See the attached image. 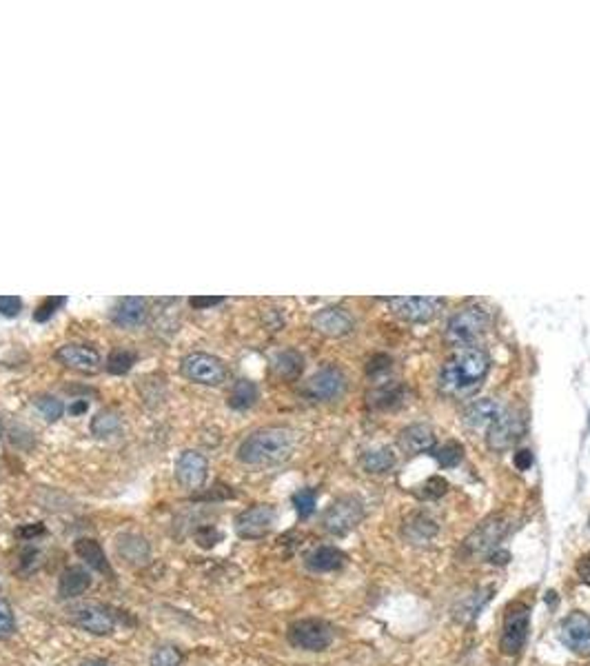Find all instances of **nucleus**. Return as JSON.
Wrapping results in <instances>:
<instances>
[{"mask_svg":"<svg viewBox=\"0 0 590 666\" xmlns=\"http://www.w3.org/2000/svg\"><path fill=\"white\" fill-rule=\"evenodd\" d=\"M65 303H67V298H62V296H51V298H45L41 303V306L33 311V320H36V323H47V320H50L51 315H54Z\"/></svg>","mask_w":590,"mask_h":666,"instance_id":"obj_35","label":"nucleus"},{"mask_svg":"<svg viewBox=\"0 0 590 666\" xmlns=\"http://www.w3.org/2000/svg\"><path fill=\"white\" fill-rule=\"evenodd\" d=\"M400 318L409 320V323H426V320L433 318L440 309H442L444 300L442 298H391L388 300Z\"/></svg>","mask_w":590,"mask_h":666,"instance_id":"obj_15","label":"nucleus"},{"mask_svg":"<svg viewBox=\"0 0 590 666\" xmlns=\"http://www.w3.org/2000/svg\"><path fill=\"white\" fill-rule=\"evenodd\" d=\"M362 517L364 502L358 496H342L324 511L322 526L326 534L342 538V535H347L349 531H353L362 522Z\"/></svg>","mask_w":590,"mask_h":666,"instance_id":"obj_6","label":"nucleus"},{"mask_svg":"<svg viewBox=\"0 0 590 666\" xmlns=\"http://www.w3.org/2000/svg\"><path fill=\"white\" fill-rule=\"evenodd\" d=\"M531 629V608L526 602H511L504 611L500 651L504 655H517L526 644Z\"/></svg>","mask_w":590,"mask_h":666,"instance_id":"obj_4","label":"nucleus"},{"mask_svg":"<svg viewBox=\"0 0 590 666\" xmlns=\"http://www.w3.org/2000/svg\"><path fill=\"white\" fill-rule=\"evenodd\" d=\"M302 369H304V358L297 351H294V349L277 353L276 360H273V371H276V376L282 378V380H295L302 373Z\"/></svg>","mask_w":590,"mask_h":666,"instance_id":"obj_27","label":"nucleus"},{"mask_svg":"<svg viewBox=\"0 0 590 666\" xmlns=\"http://www.w3.org/2000/svg\"><path fill=\"white\" fill-rule=\"evenodd\" d=\"M295 433L286 426H265L253 431L238 447V460L249 467H273L291 458Z\"/></svg>","mask_w":590,"mask_h":666,"instance_id":"obj_2","label":"nucleus"},{"mask_svg":"<svg viewBox=\"0 0 590 666\" xmlns=\"http://www.w3.org/2000/svg\"><path fill=\"white\" fill-rule=\"evenodd\" d=\"M491 358L484 349L479 347H464L449 358L440 373V389L446 396L453 397H468L482 387L486 378Z\"/></svg>","mask_w":590,"mask_h":666,"instance_id":"obj_1","label":"nucleus"},{"mask_svg":"<svg viewBox=\"0 0 590 666\" xmlns=\"http://www.w3.org/2000/svg\"><path fill=\"white\" fill-rule=\"evenodd\" d=\"M16 631V617H14L12 608H9L7 602L0 600V640L9 637Z\"/></svg>","mask_w":590,"mask_h":666,"instance_id":"obj_37","label":"nucleus"},{"mask_svg":"<svg viewBox=\"0 0 590 666\" xmlns=\"http://www.w3.org/2000/svg\"><path fill=\"white\" fill-rule=\"evenodd\" d=\"M222 303L224 298H220V296H194V298L189 300V305L194 306V309H211V306H218Z\"/></svg>","mask_w":590,"mask_h":666,"instance_id":"obj_40","label":"nucleus"},{"mask_svg":"<svg viewBox=\"0 0 590 666\" xmlns=\"http://www.w3.org/2000/svg\"><path fill=\"white\" fill-rule=\"evenodd\" d=\"M180 664L182 653L176 646H160L151 658V666H180Z\"/></svg>","mask_w":590,"mask_h":666,"instance_id":"obj_36","label":"nucleus"},{"mask_svg":"<svg viewBox=\"0 0 590 666\" xmlns=\"http://www.w3.org/2000/svg\"><path fill=\"white\" fill-rule=\"evenodd\" d=\"M315 502H318V493L313 488H300V491L294 493V506L300 520H306V517L313 515Z\"/></svg>","mask_w":590,"mask_h":666,"instance_id":"obj_32","label":"nucleus"},{"mask_svg":"<svg viewBox=\"0 0 590 666\" xmlns=\"http://www.w3.org/2000/svg\"><path fill=\"white\" fill-rule=\"evenodd\" d=\"M515 467L520 469V471H526V469L532 467V453L529 449H522V452L515 453Z\"/></svg>","mask_w":590,"mask_h":666,"instance_id":"obj_41","label":"nucleus"},{"mask_svg":"<svg viewBox=\"0 0 590 666\" xmlns=\"http://www.w3.org/2000/svg\"><path fill=\"white\" fill-rule=\"evenodd\" d=\"M577 573L582 576L584 579H590V553L582 555L577 562Z\"/></svg>","mask_w":590,"mask_h":666,"instance_id":"obj_42","label":"nucleus"},{"mask_svg":"<svg viewBox=\"0 0 590 666\" xmlns=\"http://www.w3.org/2000/svg\"><path fill=\"white\" fill-rule=\"evenodd\" d=\"M406 400V387L404 385H384L380 389H376L373 394H368V405L376 406V409H395L402 402Z\"/></svg>","mask_w":590,"mask_h":666,"instance_id":"obj_26","label":"nucleus"},{"mask_svg":"<svg viewBox=\"0 0 590 666\" xmlns=\"http://www.w3.org/2000/svg\"><path fill=\"white\" fill-rule=\"evenodd\" d=\"M76 553H78L80 558H83L85 562H87V567L95 569V571L103 573V576L113 578L112 564H109V560H107V555H104L103 546L95 543V540L80 538L78 543H76Z\"/></svg>","mask_w":590,"mask_h":666,"instance_id":"obj_24","label":"nucleus"},{"mask_svg":"<svg viewBox=\"0 0 590 666\" xmlns=\"http://www.w3.org/2000/svg\"><path fill=\"white\" fill-rule=\"evenodd\" d=\"M508 531V520L506 515L493 514L486 520L479 522L473 529V534L464 540V549L468 551V555L473 558H491L495 553V549L500 546L502 538Z\"/></svg>","mask_w":590,"mask_h":666,"instance_id":"obj_5","label":"nucleus"},{"mask_svg":"<svg viewBox=\"0 0 590 666\" xmlns=\"http://www.w3.org/2000/svg\"><path fill=\"white\" fill-rule=\"evenodd\" d=\"M313 327L329 338H342V335L353 332L355 323L353 315L342 306H326L313 315Z\"/></svg>","mask_w":590,"mask_h":666,"instance_id":"obj_16","label":"nucleus"},{"mask_svg":"<svg viewBox=\"0 0 590 666\" xmlns=\"http://www.w3.org/2000/svg\"><path fill=\"white\" fill-rule=\"evenodd\" d=\"M273 522L276 509L268 505H256L236 517V531L244 540H260L273 529Z\"/></svg>","mask_w":590,"mask_h":666,"instance_id":"obj_13","label":"nucleus"},{"mask_svg":"<svg viewBox=\"0 0 590 666\" xmlns=\"http://www.w3.org/2000/svg\"><path fill=\"white\" fill-rule=\"evenodd\" d=\"M87 409H89V402L87 400H76L74 405L69 406V414L80 415V414H85V411H87Z\"/></svg>","mask_w":590,"mask_h":666,"instance_id":"obj_44","label":"nucleus"},{"mask_svg":"<svg viewBox=\"0 0 590 666\" xmlns=\"http://www.w3.org/2000/svg\"><path fill=\"white\" fill-rule=\"evenodd\" d=\"M491 324V314L479 305H468L464 309L455 311L446 324V340L453 347H475V340L479 338Z\"/></svg>","mask_w":590,"mask_h":666,"instance_id":"obj_3","label":"nucleus"},{"mask_svg":"<svg viewBox=\"0 0 590 666\" xmlns=\"http://www.w3.org/2000/svg\"><path fill=\"white\" fill-rule=\"evenodd\" d=\"M45 534V529H42V525H36V526H23L21 531H18V535H23V538H32V535H41Z\"/></svg>","mask_w":590,"mask_h":666,"instance_id":"obj_43","label":"nucleus"},{"mask_svg":"<svg viewBox=\"0 0 590 666\" xmlns=\"http://www.w3.org/2000/svg\"><path fill=\"white\" fill-rule=\"evenodd\" d=\"M559 640L568 651L577 655H590V617L575 611L566 616L559 625Z\"/></svg>","mask_w":590,"mask_h":666,"instance_id":"obj_12","label":"nucleus"},{"mask_svg":"<svg viewBox=\"0 0 590 666\" xmlns=\"http://www.w3.org/2000/svg\"><path fill=\"white\" fill-rule=\"evenodd\" d=\"M209 476V462L203 453L198 452H185L180 453V458L176 460V480L180 482V487L195 491V488H203Z\"/></svg>","mask_w":590,"mask_h":666,"instance_id":"obj_14","label":"nucleus"},{"mask_svg":"<svg viewBox=\"0 0 590 666\" xmlns=\"http://www.w3.org/2000/svg\"><path fill=\"white\" fill-rule=\"evenodd\" d=\"M402 535L409 544H429L438 535V522L426 514H413L402 526Z\"/></svg>","mask_w":590,"mask_h":666,"instance_id":"obj_19","label":"nucleus"},{"mask_svg":"<svg viewBox=\"0 0 590 666\" xmlns=\"http://www.w3.org/2000/svg\"><path fill=\"white\" fill-rule=\"evenodd\" d=\"M80 666H109V664L103 662V660H87V662H83Z\"/></svg>","mask_w":590,"mask_h":666,"instance_id":"obj_45","label":"nucleus"},{"mask_svg":"<svg viewBox=\"0 0 590 666\" xmlns=\"http://www.w3.org/2000/svg\"><path fill=\"white\" fill-rule=\"evenodd\" d=\"M362 467L367 473H388L395 467V453L388 447L373 449L362 455Z\"/></svg>","mask_w":590,"mask_h":666,"instance_id":"obj_29","label":"nucleus"},{"mask_svg":"<svg viewBox=\"0 0 590 666\" xmlns=\"http://www.w3.org/2000/svg\"><path fill=\"white\" fill-rule=\"evenodd\" d=\"M588 426H590V415H588Z\"/></svg>","mask_w":590,"mask_h":666,"instance_id":"obj_46","label":"nucleus"},{"mask_svg":"<svg viewBox=\"0 0 590 666\" xmlns=\"http://www.w3.org/2000/svg\"><path fill=\"white\" fill-rule=\"evenodd\" d=\"M526 423L522 418L520 411L515 409H502V414L497 415V420L488 426L486 433V444L493 452H506L511 449L517 440L524 433Z\"/></svg>","mask_w":590,"mask_h":666,"instance_id":"obj_9","label":"nucleus"},{"mask_svg":"<svg viewBox=\"0 0 590 666\" xmlns=\"http://www.w3.org/2000/svg\"><path fill=\"white\" fill-rule=\"evenodd\" d=\"M400 447L402 452L415 455V453H429L435 449V433L431 426L426 424H411L400 433Z\"/></svg>","mask_w":590,"mask_h":666,"instance_id":"obj_18","label":"nucleus"},{"mask_svg":"<svg viewBox=\"0 0 590 666\" xmlns=\"http://www.w3.org/2000/svg\"><path fill=\"white\" fill-rule=\"evenodd\" d=\"M258 387L256 382L251 380H238L236 385H233L231 394H229V406L236 411H247L251 409L253 405L258 402Z\"/></svg>","mask_w":590,"mask_h":666,"instance_id":"obj_28","label":"nucleus"},{"mask_svg":"<svg viewBox=\"0 0 590 666\" xmlns=\"http://www.w3.org/2000/svg\"><path fill=\"white\" fill-rule=\"evenodd\" d=\"M180 373L186 380L207 387L224 385L229 378L227 364L220 360V358L211 356V353H189L180 362Z\"/></svg>","mask_w":590,"mask_h":666,"instance_id":"obj_7","label":"nucleus"},{"mask_svg":"<svg viewBox=\"0 0 590 666\" xmlns=\"http://www.w3.org/2000/svg\"><path fill=\"white\" fill-rule=\"evenodd\" d=\"M120 426H123V423H120V418L116 414H112V411H103V414H98L94 420H91V433L98 435V438H107V435L118 433Z\"/></svg>","mask_w":590,"mask_h":666,"instance_id":"obj_31","label":"nucleus"},{"mask_svg":"<svg viewBox=\"0 0 590 666\" xmlns=\"http://www.w3.org/2000/svg\"><path fill=\"white\" fill-rule=\"evenodd\" d=\"M422 488H424V491L420 493L422 497H442L444 493L449 491V482H446L444 478L435 476V478H431V480H426V485Z\"/></svg>","mask_w":590,"mask_h":666,"instance_id":"obj_38","label":"nucleus"},{"mask_svg":"<svg viewBox=\"0 0 590 666\" xmlns=\"http://www.w3.org/2000/svg\"><path fill=\"white\" fill-rule=\"evenodd\" d=\"M69 622L91 635H109L113 631V626H116L113 613L107 607L95 605V602H87V605H78L71 608Z\"/></svg>","mask_w":590,"mask_h":666,"instance_id":"obj_11","label":"nucleus"},{"mask_svg":"<svg viewBox=\"0 0 590 666\" xmlns=\"http://www.w3.org/2000/svg\"><path fill=\"white\" fill-rule=\"evenodd\" d=\"M116 549L120 558L127 564H133V567H141V564H145L149 560V544L145 538H141V535L133 534L120 535Z\"/></svg>","mask_w":590,"mask_h":666,"instance_id":"obj_25","label":"nucleus"},{"mask_svg":"<svg viewBox=\"0 0 590 666\" xmlns=\"http://www.w3.org/2000/svg\"><path fill=\"white\" fill-rule=\"evenodd\" d=\"M344 389H347L344 373L335 367H324L315 376L309 378L302 394L313 402H333L344 394Z\"/></svg>","mask_w":590,"mask_h":666,"instance_id":"obj_10","label":"nucleus"},{"mask_svg":"<svg viewBox=\"0 0 590 666\" xmlns=\"http://www.w3.org/2000/svg\"><path fill=\"white\" fill-rule=\"evenodd\" d=\"M133 364H136V353L129 349H113L107 358V371L113 376H124L132 371Z\"/></svg>","mask_w":590,"mask_h":666,"instance_id":"obj_30","label":"nucleus"},{"mask_svg":"<svg viewBox=\"0 0 590 666\" xmlns=\"http://www.w3.org/2000/svg\"><path fill=\"white\" fill-rule=\"evenodd\" d=\"M333 626L329 622L318 620V617L297 620L286 631V637H289V642L295 649L313 651V653L329 649L331 642H333Z\"/></svg>","mask_w":590,"mask_h":666,"instance_id":"obj_8","label":"nucleus"},{"mask_svg":"<svg viewBox=\"0 0 590 666\" xmlns=\"http://www.w3.org/2000/svg\"><path fill=\"white\" fill-rule=\"evenodd\" d=\"M23 309V300L16 298V296H0V314L7 315V318H14V315L21 314Z\"/></svg>","mask_w":590,"mask_h":666,"instance_id":"obj_39","label":"nucleus"},{"mask_svg":"<svg viewBox=\"0 0 590 666\" xmlns=\"http://www.w3.org/2000/svg\"><path fill=\"white\" fill-rule=\"evenodd\" d=\"M56 360L74 369V371L94 373L100 367V353L87 344H65L56 351Z\"/></svg>","mask_w":590,"mask_h":666,"instance_id":"obj_17","label":"nucleus"},{"mask_svg":"<svg viewBox=\"0 0 590 666\" xmlns=\"http://www.w3.org/2000/svg\"><path fill=\"white\" fill-rule=\"evenodd\" d=\"M502 414V406L497 405L493 397H482V400H475L467 406L464 411V423L473 429H482V426H491L497 420V415Z\"/></svg>","mask_w":590,"mask_h":666,"instance_id":"obj_21","label":"nucleus"},{"mask_svg":"<svg viewBox=\"0 0 590 666\" xmlns=\"http://www.w3.org/2000/svg\"><path fill=\"white\" fill-rule=\"evenodd\" d=\"M36 409L41 411L42 418L50 420V423H56V420H60L62 414H65V406H62V402L54 396H41V397H38Z\"/></svg>","mask_w":590,"mask_h":666,"instance_id":"obj_33","label":"nucleus"},{"mask_svg":"<svg viewBox=\"0 0 590 666\" xmlns=\"http://www.w3.org/2000/svg\"><path fill=\"white\" fill-rule=\"evenodd\" d=\"M112 318L118 327H141L147 318V300L145 298H123L113 306Z\"/></svg>","mask_w":590,"mask_h":666,"instance_id":"obj_20","label":"nucleus"},{"mask_svg":"<svg viewBox=\"0 0 590 666\" xmlns=\"http://www.w3.org/2000/svg\"><path fill=\"white\" fill-rule=\"evenodd\" d=\"M91 587V576L87 569L83 567H69L62 571L59 582V596L62 600H71V598H80Z\"/></svg>","mask_w":590,"mask_h":666,"instance_id":"obj_22","label":"nucleus"},{"mask_svg":"<svg viewBox=\"0 0 590 666\" xmlns=\"http://www.w3.org/2000/svg\"><path fill=\"white\" fill-rule=\"evenodd\" d=\"M433 455H435V460L440 462V467L453 469V467H458L459 462H462L464 449L459 447L458 442H449V444H444L442 449H438V452H433Z\"/></svg>","mask_w":590,"mask_h":666,"instance_id":"obj_34","label":"nucleus"},{"mask_svg":"<svg viewBox=\"0 0 590 666\" xmlns=\"http://www.w3.org/2000/svg\"><path fill=\"white\" fill-rule=\"evenodd\" d=\"M344 560H347V555L340 549H335V546H318V549L306 555V567L315 573H329L338 571L344 564Z\"/></svg>","mask_w":590,"mask_h":666,"instance_id":"obj_23","label":"nucleus"}]
</instances>
